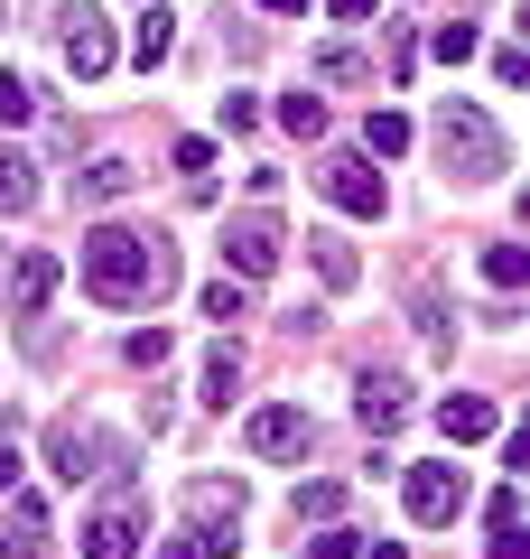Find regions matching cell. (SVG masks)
Wrapping results in <instances>:
<instances>
[{"label":"cell","instance_id":"836d02e7","mask_svg":"<svg viewBox=\"0 0 530 559\" xmlns=\"http://www.w3.org/2000/svg\"><path fill=\"white\" fill-rule=\"evenodd\" d=\"M335 20H373V0H326Z\"/></svg>","mask_w":530,"mask_h":559},{"label":"cell","instance_id":"6da1fadb","mask_svg":"<svg viewBox=\"0 0 530 559\" xmlns=\"http://www.w3.org/2000/svg\"><path fill=\"white\" fill-rule=\"evenodd\" d=\"M84 289L103 308H140V299H168L177 289V252L158 234H131V224H84Z\"/></svg>","mask_w":530,"mask_h":559},{"label":"cell","instance_id":"ac0fdd59","mask_svg":"<svg viewBox=\"0 0 530 559\" xmlns=\"http://www.w3.org/2000/svg\"><path fill=\"white\" fill-rule=\"evenodd\" d=\"M233 392H242V355H233V345H215V355H205V401L233 411Z\"/></svg>","mask_w":530,"mask_h":559},{"label":"cell","instance_id":"8fae6325","mask_svg":"<svg viewBox=\"0 0 530 559\" xmlns=\"http://www.w3.org/2000/svg\"><path fill=\"white\" fill-rule=\"evenodd\" d=\"M437 429H447V448H474V439L503 429V411H493L484 392H447V401H437Z\"/></svg>","mask_w":530,"mask_h":559},{"label":"cell","instance_id":"52a82bcc","mask_svg":"<svg viewBox=\"0 0 530 559\" xmlns=\"http://www.w3.org/2000/svg\"><path fill=\"white\" fill-rule=\"evenodd\" d=\"M316 178H326V197L345 205V215H382V205H392V197H382V178H373V159H363V150H335V159L316 168Z\"/></svg>","mask_w":530,"mask_h":559},{"label":"cell","instance_id":"1f68e13d","mask_svg":"<svg viewBox=\"0 0 530 559\" xmlns=\"http://www.w3.org/2000/svg\"><path fill=\"white\" fill-rule=\"evenodd\" d=\"M10 485H20V439L0 429V495H10Z\"/></svg>","mask_w":530,"mask_h":559},{"label":"cell","instance_id":"7402d4cb","mask_svg":"<svg viewBox=\"0 0 530 559\" xmlns=\"http://www.w3.org/2000/svg\"><path fill=\"white\" fill-rule=\"evenodd\" d=\"M308 252H316V280H326V289H353V252H345V242L308 234Z\"/></svg>","mask_w":530,"mask_h":559},{"label":"cell","instance_id":"277c9868","mask_svg":"<svg viewBox=\"0 0 530 559\" xmlns=\"http://www.w3.org/2000/svg\"><path fill=\"white\" fill-rule=\"evenodd\" d=\"M279 242H289V234H279V215H270V205H252V215L224 224V271H233V280H270L279 271Z\"/></svg>","mask_w":530,"mask_h":559},{"label":"cell","instance_id":"4dcf8cb0","mask_svg":"<svg viewBox=\"0 0 530 559\" xmlns=\"http://www.w3.org/2000/svg\"><path fill=\"white\" fill-rule=\"evenodd\" d=\"M493 559H530V540H521V522H493Z\"/></svg>","mask_w":530,"mask_h":559},{"label":"cell","instance_id":"d590c367","mask_svg":"<svg viewBox=\"0 0 530 559\" xmlns=\"http://www.w3.org/2000/svg\"><path fill=\"white\" fill-rule=\"evenodd\" d=\"M261 10H279V20H298V10H308V0H261Z\"/></svg>","mask_w":530,"mask_h":559},{"label":"cell","instance_id":"d6a6232c","mask_svg":"<svg viewBox=\"0 0 530 559\" xmlns=\"http://www.w3.org/2000/svg\"><path fill=\"white\" fill-rule=\"evenodd\" d=\"M353 559H410V550H400V540H363Z\"/></svg>","mask_w":530,"mask_h":559},{"label":"cell","instance_id":"44dd1931","mask_svg":"<svg viewBox=\"0 0 530 559\" xmlns=\"http://www.w3.org/2000/svg\"><path fill=\"white\" fill-rule=\"evenodd\" d=\"M363 150H373V159H400V150H410V121H400V112H373V121H363Z\"/></svg>","mask_w":530,"mask_h":559},{"label":"cell","instance_id":"f546056e","mask_svg":"<svg viewBox=\"0 0 530 559\" xmlns=\"http://www.w3.org/2000/svg\"><path fill=\"white\" fill-rule=\"evenodd\" d=\"M353 550H363V532H316L308 540V559H353Z\"/></svg>","mask_w":530,"mask_h":559},{"label":"cell","instance_id":"e0dca14e","mask_svg":"<svg viewBox=\"0 0 530 559\" xmlns=\"http://www.w3.org/2000/svg\"><path fill=\"white\" fill-rule=\"evenodd\" d=\"M28 205H38V168H28V150L0 140V215H28Z\"/></svg>","mask_w":530,"mask_h":559},{"label":"cell","instance_id":"603a6c76","mask_svg":"<svg viewBox=\"0 0 530 559\" xmlns=\"http://www.w3.org/2000/svg\"><path fill=\"white\" fill-rule=\"evenodd\" d=\"M28 112H38V84H28V75H10V66H0V121L20 131Z\"/></svg>","mask_w":530,"mask_h":559},{"label":"cell","instance_id":"4fadbf2b","mask_svg":"<svg viewBox=\"0 0 530 559\" xmlns=\"http://www.w3.org/2000/svg\"><path fill=\"white\" fill-rule=\"evenodd\" d=\"M47 550V513L38 495H10V513H0V559H38Z\"/></svg>","mask_w":530,"mask_h":559},{"label":"cell","instance_id":"2e32d148","mask_svg":"<svg viewBox=\"0 0 530 559\" xmlns=\"http://www.w3.org/2000/svg\"><path fill=\"white\" fill-rule=\"evenodd\" d=\"M168 47H177V20H168V0H158V10H140V38H131V66H140V75H158V66H168Z\"/></svg>","mask_w":530,"mask_h":559},{"label":"cell","instance_id":"4316f807","mask_svg":"<svg viewBox=\"0 0 530 559\" xmlns=\"http://www.w3.org/2000/svg\"><path fill=\"white\" fill-rule=\"evenodd\" d=\"M279 121H289L298 140H316V131H326V103H316V94H279Z\"/></svg>","mask_w":530,"mask_h":559},{"label":"cell","instance_id":"7c38bea8","mask_svg":"<svg viewBox=\"0 0 530 559\" xmlns=\"http://www.w3.org/2000/svg\"><path fill=\"white\" fill-rule=\"evenodd\" d=\"M353 411H363V429H400L410 382H400V373H363V382H353Z\"/></svg>","mask_w":530,"mask_h":559},{"label":"cell","instance_id":"f1b7e54d","mask_svg":"<svg viewBox=\"0 0 530 559\" xmlns=\"http://www.w3.org/2000/svg\"><path fill=\"white\" fill-rule=\"evenodd\" d=\"M168 159L186 168V178H205V168H215V140H196V131H186V140H177V150H168Z\"/></svg>","mask_w":530,"mask_h":559},{"label":"cell","instance_id":"d4e9b609","mask_svg":"<svg viewBox=\"0 0 530 559\" xmlns=\"http://www.w3.org/2000/svg\"><path fill=\"white\" fill-rule=\"evenodd\" d=\"M373 66L353 57V47H316V84H363Z\"/></svg>","mask_w":530,"mask_h":559},{"label":"cell","instance_id":"8992f818","mask_svg":"<svg viewBox=\"0 0 530 559\" xmlns=\"http://www.w3.org/2000/svg\"><path fill=\"white\" fill-rule=\"evenodd\" d=\"M242 448H252V457H308V448H316V419L298 411V401H261V411L242 419Z\"/></svg>","mask_w":530,"mask_h":559},{"label":"cell","instance_id":"d6986e66","mask_svg":"<svg viewBox=\"0 0 530 559\" xmlns=\"http://www.w3.org/2000/svg\"><path fill=\"white\" fill-rule=\"evenodd\" d=\"M289 513H298V522H335V513H345V485H326V476H316V485H298V495H289Z\"/></svg>","mask_w":530,"mask_h":559},{"label":"cell","instance_id":"9a60e30c","mask_svg":"<svg viewBox=\"0 0 530 559\" xmlns=\"http://www.w3.org/2000/svg\"><path fill=\"white\" fill-rule=\"evenodd\" d=\"M47 289H57V261H47V252H20V271H10V308H20V318H38Z\"/></svg>","mask_w":530,"mask_h":559},{"label":"cell","instance_id":"484cf974","mask_svg":"<svg viewBox=\"0 0 530 559\" xmlns=\"http://www.w3.org/2000/svg\"><path fill=\"white\" fill-rule=\"evenodd\" d=\"M121 355H131V364H140V373H158V364H168V355H177V336H168V326H140V336H131V345H121Z\"/></svg>","mask_w":530,"mask_h":559},{"label":"cell","instance_id":"ffe728a7","mask_svg":"<svg viewBox=\"0 0 530 559\" xmlns=\"http://www.w3.org/2000/svg\"><path fill=\"white\" fill-rule=\"evenodd\" d=\"M484 280H493V289H521V280H530V252H521V242H484Z\"/></svg>","mask_w":530,"mask_h":559},{"label":"cell","instance_id":"ba28073f","mask_svg":"<svg viewBox=\"0 0 530 559\" xmlns=\"http://www.w3.org/2000/svg\"><path fill=\"white\" fill-rule=\"evenodd\" d=\"M84 559H140V503L112 495L103 513H84Z\"/></svg>","mask_w":530,"mask_h":559},{"label":"cell","instance_id":"9c48e42d","mask_svg":"<svg viewBox=\"0 0 530 559\" xmlns=\"http://www.w3.org/2000/svg\"><path fill=\"white\" fill-rule=\"evenodd\" d=\"M466 513V476L456 466H410V522H456Z\"/></svg>","mask_w":530,"mask_h":559},{"label":"cell","instance_id":"3957f363","mask_svg":"<svg viewBox=\"0 0 530 559\" xmlns=\"http://www.w3.org/2000/svg\"><path fill=\"white\" fill-rule=\"evenodd\" d=\"M57 47H65V75H84V84L121 66V38H112V20H103L94 0H65L57 10Z\"/></svg>","mask_w":530,"mask_h":559},{"label":"cell","instance_id":"e575fe53","mask_svg":"<svg viewBox=\"0 0 530 559\" xmlns=\"http://www.w3.org/2000/svg\"><path fill=\"white\" fill-rule=\"evenodd\" d=\"M158 559H205V550H196V540H158Z\"/></svg>","mask_w":530,"mask_h":559},{"label":"cell","instance_id":"83f0119b","mask_svg":"<svg viewBox=\"0 0 530 559\" xmlns=\"http://www.w3.org/2000/svg\"><path fill=\"white\" fill-rule=\"evenodd\" d=\"M429 47H437V57H447V66H466V57H474V47H484V38H474V28H466V20H447V28H437V38H429Z\"/></svg>","mask_w":530,"mask_h":559},{"label":"cell","instance_id":"7a4b0ae2","mask_svg":"<svg viewBox=\"0 0 530 559\" xmlns=\"http://www.w3.org/2000/svg\"><path fill=\"white\" fill-rule=\"evenodd\" d=\"M429 140H437V159H447L466 187H493V178L511 168V140L493 131L484 103H456V94H447V103H437V121H429Z\"/></svg>","mask_w":530,"mask_h":559},{"label":"cell","instance_id":"30bf717a","mask_svg":"<svg viewBox=\"0 0 530 559\" xmlns=\"http://www.w3.org/2000/svg\"><path fill=\"white\" fill-rule=\"evenodd\" d=\"M94 457H103V439H94V419H75V411H65L57 429H47V466H57L65 485H84V476H94Z\"/></svg>","mask_w":530,"mask_h":559},{"label":"cell","instance_id":"5b68a950","mask_svg":"<svg viewBox=\"0 0 530 559\" xmlns=\"http://www.w3.org/2000/svg\"><path fill=\"white\" fill-rule=\"evenodd\" d=\"M186 513H196V550L233 559V532H242V485H224V476H196V485H186Z\"/></svg>","mask_w":530,"mask_h":559},{"label":"cell","instance_id":"5bb4252c","mask_svg":"<svg viewBox=\"0 0 530 559\" xmlns=\"http://www.w3.org/2000/svg\"><path fill=\"white\" fill-rule=\"evenodd\" d=\"M131 187H140L131 159H94V168H75V205H112V197H131Z\"/></svg>","mask_w":530,"mask_h":559},{"label":"cell","instance_id":"cb8c5ba5","mask_svg":"<svg viewBox=\"0 0 530 559\" xmlns=\"http://www.w3.org/2000/svg\"><path fill=\"white\" fill-rule=\"evenodd\" d=\"M205 318H215V326L252 318V289H242V280H215V289H205Z\"/></svg>","mask_w":530,"mask_h":559}]
</instances>
